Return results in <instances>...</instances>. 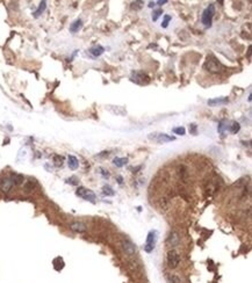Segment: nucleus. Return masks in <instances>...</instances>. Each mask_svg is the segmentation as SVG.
<instances>
[{"label": "nucleus", "instance_id": "obj_1", "mask_svg": "<svg viewBox=\"0 0 252 283\" xmlns=\"http://www.w3.org/2000/svg\"><path fill=\"white\" fill-rule=\"evenodd\" d=\"M204 69H206L208 72H210V73H221V72L224 70L223 65H222L213 55L208 56L207 61L204 63Z\"/></svg>", "mask_w": 252, "mask_h": 283}, {"label": "nucleus", "instance_id": "obj_2", "mask_svg": "<svg viewBox=\"0 0 252 283\" xmlns=\"http://www.w3.org/2000/svg\"><path fill=\"white\" fill-rule=\"evenodd\" d=\"M157 239H158V232L156 230H151L148 236H146L145 245H144V251L146 253H151L156 247L157 244Z\"/></svg>", "mask_w": 252, "mask_h": 283}, {"label": "nucleus", "instance_id": "obj_3", "mask_svg": "<svg viewBox=\"0 0 252 283\" xmlns=\"http://www.w3.org/2000/svg\"><path fill=\"white\" fill-rule=\"evenodd\" d=\"M215 15V5L214 4H209L207 8L203 11L202 17H201V21L204 27H210L211 22H213V17Z\"/></svg>", "mask_w": 252, "mask_h": 283}, {"label": "nucleus", "instance_id": "obj_4", "mask_svg": "<svg viewBox=\"0 0 252 283\" xmlns=\"http://www.w3.org/2000/svg\"><path fill=\"white\" fill-rule=\"evenodd\" d=\"M130 79H131V81L136 82L138 85H146V84H149V81H150L149 76L146 73H144L143 71H134L131 73V76H130Z\"/></svg>", "mask_w": 252, "mask_h": 283}, {"label": "nucleus", "instance_id": "obj_5", "mask_svg": "<svg viewBox=\"0 0 252 283\" xmlns=\"http://www.w3.org/2000/svg\"><path fill=\"white\" fill-rule=\"evenodd\" d=\"M76 194H77V196L84 198V200H86V201L92 202V203H94L95 200H97L95 194H94L91 189H87V188H85V187H79V188L77 189Z\"/></svg>", "mask_w": 252, "mask_h": 283}, {"label": "nucleus", "instance_id": "obj_6", "mask_svg": "<svg viewBox=\"0 0 252 283\" xmlns=\"http://www.w3.org/2000/svg\"><path fill=\"white\" fill-rule=\"evenodd\" d=\"M167 263H169V266L171 268H177L178 267V265L180 263V255L178 254V252L172 250L167 253Z\"/></svg>", "mask_w": 252, "mask_h": 283}, {"label": "nucleus", "instance_id": "obj_7", "mask_svg": "<svg viewBox=\"0 0 252 283\" xmlns=\"http://www.w3.org/2000/svg\"><path fill=\"white\" fill-rule=\"evenodd\" d=\"M154 135L156 136L150 135L149 138L150 139H154L156 142H158V143H169V142H173L175 139V137L166 135V134H154Z\"/></svg>", "mask_w": 252, "mask_h": 283}, {"label": "nucleus", "instance_id": "obj_8", "mask_svg": "<svg viewBox=\"0 0 252 283\" xmlns=\"http://www.w3.org/2000/svg\"><path fill=\"white\" fill-rule=\"evenodd\" d=\"M88 52H89V55H91L92 57L97 58V57H99V56H101L102 53L105 52V48H103L102 45H100V44H95V45H93V46H92V48L88 50Z\"/></svg>", "mask_w": 252, "mask_h": 283}, {"label": "nucleus", "instance_id": "obj_9", "mask_svg": "<svg viewBox=\"0 0 252 283\" xmlns=\"http://www.w3.org/2000/svg\"><path fill=\"white\" fill-rule=\"evenodd\" d=\"M122 245H123V250L126 251V253L128 255H134L135 253H136V246H135L130 240L123 242H122Z\"/></svg>", "mask_w": 252, "mask_h": 283}, {"label": "nucleus", "instance_id": "obj_10", "mask_svg": "<svg viewBox=\"0 0 252 283\" xmlns=\"http://www.w3.org/2000/svg\"><path fill=\"white\" fill-rule=\"evenodd\" d=\"M70 227H71V230L76 231V232H79V233L85 232L86 231V225L84 223H81V222H73L72 224L70 225Z\"/></svg>", "mask_w": 252, "mask_h": 283}, {"label": "nucleus", "instance_id": "obj_11", "mask_svg": "<svg viewBox=\"0 0 252 283\" xmlns=\"http://www.w3.org/2000/svg\"><path fill=\"white\" fill-rule=\"evenodd\" d=\"M228 102H229V99L228 98H215L208 100V105L211 107H215L217 105H225Z\"/></svg>", "mask_w": 252, "mask_h": 283}, {"label": "nucleus", "instance_id": "obj_12", "mask_svg": "<svg viewBox=\"0 0 252 283\" xmlns=\"http://www.w3.org/2000/svg\"><path fill=\"white\" fill-rule=\"evenodd\" d=\"M68 165H69L70 169L76 171L79 167V161H78V159L74 156H69L68 157Z\"/></svg>", "mask_w": 252, "mask_h": 283}, {"label": "nucleus", "instance_id": "obj_13", "mask_svg": "<svg viewBox=\"0 0 252 283\" xmlns=\"http://www.w3.org/2000/svg\"><path fill=\"white\" fill-rule=\"evenodd\" d=\"M83 21L80 20V19H78V20L73 21L72 23H71V26H70V32L71 33H77V32H79L81 28H83Z\"/></svg>", "mask_w": 252, "mask_h": 283}, {"label": "nucleus", "instance_id": "obj_14", "mask_svg": "<svg viewBox=\"0 0 252 283\" xmlns=\"http://www.w3.org/2000/svg\"><path fill=\"white\" fill-rule=\"evenodd\" d=\"M13 186H14V183H13V181L11 180V178H9V179H4V180L1 181L0 188L3 189L4 192H9Z\"/></svg>", "mask_w": 252, "mask_h": 283}, {"label": "nucleus", "instance_id": "obj_15", "mask_svg": "<svg viewBox=\"0 0 252 283\" xmlns=\"http://www.w3.org/2000/svg\"><path fill=\"white\" fill-rule=\"evenodd\" d=\"M178 242H179L178 234L175 233V232H172V233H170L169 238H167V244H170L171 246H175V245H177Z\"/></svg>", "mask_w": 252, "mask_h": 283}, {"label": "nucleus", "instance_id": "obj_16", "mask_svg": "<svg viewBox=\"0 0 252 283\" xmlns=\"http://www.w3.org/2000/svg\"><path fill=\"white\" fill-rule=\"evenodd\" d=\"M11 180L13 181L14 185H21L23 182V177L21 174H16V173H13L11 175Z\"/></svg>", "mask_w": 252, "mask_h": 283}, {"label": "nucleus", "instance_id": "obj_17", "mask_svg": "<svg viewBox=\"0 0 252 283\" xmlns=\"http://www.w3.org/2000/svg\"><path fill=\"white\" fill-rule=\"evenodd\" d=\"M127 163H128V159H127V158H118V157H116V158H114V160H113V164L115 165L116 167H123Z\"/></svg>", "mask_w": 252, "mask_h": 283}, {"label": "nucleus", "instance_id": "obj_18", "mask_svg": "<svg viewBox=\"0 0 252 283\" xmlns=\"http://www.w3.org/2000/svg\"><path fill=\"white\" fill-rule=\"evenodd\" d=\"M45 7H47V2H45V1H41V4H40V6H38V8H37V11L34 13V17H40L41 14L45 11Z\"/></svg>", "mask_w": 252, "mask_h": 283}, {"label": "nucleus", "instance_id": "obj_19", "mask_svg": "<svg viewBox=\"0 0 252 283\" xmlns=\"http://www.w3.org/2000/svg\"><path fill=\"white\" fill-rule=\"evenodd\" d=\"M228 129H229V131L231 132V134H237V132L240 130V125H239V123H237V122H232L231 125L228 127Z\"/></svg>", "mask_w": 252, "mask_h": 283}, {"label": "nucleus", "instance_id": "obj_20", "mask_svg": "<svg viewBox=\"0 0 252 283\" xmlns=\"http://www.w3.org/2000/svg\"><path fill=\"white\" fill-rule=\"evenodd\" d=\"M102 194L105 195V196H113L114 194H115V192H114V189L110 187V186H105L103 188H102Z\"/></svg>", "mask_w": 252, "mask_h": 283}, {"label": "nucleus", "instance_id": "obj_21", "mask_svg": "<svg viewBox=\"0 0 252 283\" xmlns=\"http://www.w3.org/2000/svg\"><path fill=\"white\" fill-rule=\"evenodd\" d=\"M225 129H228V123H227V121H221L219 123V127H217V131L219 132V134H222L223 135L224 134V130Z\"/></svg>", "mask_w": 252, "mask_h": 283}, {"label": "nucleus", "instance_id": "obj_22", "mask_svg": "<svg viewBox=\"0 0 252 283\" xmlns=\"http://www.w3.org/2000/svg\"><path fill=\"white\" fill-rule=\"evenodd\" d=\"M53 163H55V165H56L57 167H59V166H62L63 163H64V158L57 154V156L53 157Z\"/></svg>", "mask_w": 252, "mask_h": 283}, {"label": "nucleus", "instance_id": "obj_23", "mask_svg": "<svg viewBox=\"0 0 252 283\" xmlns=\"http://www.w3.org/2000/svg\"><path fill=\"white\" fill-rule=\"evenodd\" d=\"M172 131L174 132L175 135L184 136L185 134H186V129H185L184 127H178V128H173V129H172Z\"/></svg>", "mask_w": 252, "mask_h": 283}, {"label": "nucleus", "instance_id": "obj_24", "mask_svg": "<svg viewBox=\"0 0 252 283\" xmlns=\"http://www.w3.org/2000/svg\"><path fill=\"white\" fill-rule=\"evenodd\" d=\"M171 20H172V17H171V15H165V17H164V20H163V22H162L163 28H167V26H169Z\"/></svg>", "mask_w": 252, "mask_h": 283}, {"label": "nucleus", "instance_id": "obj_25", "mask_svg": "<svg viewBox=\"0 0 252 283\" xmlns=\"http://www.w3.org/2000/svg\"><path fill=\"white\" fill-rule=\"evenodd\" d=\"M162 14H163L162 9H156V11H154V13H152V21H157V19H158Z\"/></svg>", "mask_w": 252, "mask_h": 283}, {"label": "nucleus", "instance_id": "obj_26", "mask_svg": "<svg viewBox=\"0 0 252 283\" xmlns=\"http://www.w3.org/2000/svg\"><path fill=\"white\" fill-rule=\"evenodd\" d=\"M169 281H170L171 283H180V279H179L178 276H175V275L170 276V277H169Z\"/></svg>", "mask_w": 252, "mask_h": 283}, {"label": "nucleus", "instance_id": "obj_27", "mask_svg": "<svg viewBox=\"0 0 252 283\" xmlns=\"http://www.w3.org/2000/svg\"><path fill=\"white\" fill-rule=\"evenodd\" d=\"M34 187H35V183H34L33 181H29V182H27V185H26V190H27V192H30V190H33Z\"/></svg>", "mask_w": 252, "mask_h": 283}, {"label": "nucleus", "instance_id": "obj_28", "mask_svg": "<svg viewBox=\"0 0 252 283\" xmlns=\"http://www.w3.org/2000/svg\"><path fill=\"white\" fill-rule=\"evenodd\" d=\"M66 182H68V183H70V185H77V183H78V179H77V178H74V177L69 178V179L66 180Z\"/></svg>", "mask_w": 252, "mask_h": 283}, {"label": "nucleus", "instance_id": "obj_29", "mask_svg": "<svg viewBox=\"0 0 252 283\" xmlns=\"http://www.w3.org/2000/svg\"><path fill=\"white\" fill-rule=\"evenodd\" d=\"M100 171H101V172H100L101 173V175L105 178V179H108V178H109V173H108V171H106L103 168H100Z\"/></svg>", "mask_w": 252, "mask_h": 283}, {"label": "nucleus", "instance_id": "obj_30", "mask_svg": "<svg viewBox=\"0 0 252 283\" xmlns=\"http://www.w3.org/2000/svg\"><path fill=\"white\" fill-rule=\"evenodd\" d=\"M142 4H143V1H136V2H133V8H141L142 7Z\"/></svg>", "mask_w": 252, "mask_h": 283}, {"label": "nucleus", "instance_id": "obj_31", "mask_svg": "<svg viewBox=\"0 0 252 283\" xmlns=\"http://www.w3.org/2000/svg\"><path fill=\"white\" fill-rule=\"evenodd\" d=\"M189 132L191 134H196V124H191L189 125Z\"/></svg>", "mask_w": 252, "mask_h": 283}, {"label": "nucleus", "instance_id": "obj_32", "mask_svg": "<svg viewBox=\"0 0 252 283\" xmlns=\"http://www.w3.org/2000/svg\"><path fill=\"white\" fill-rule=\"evenodd\" d=\"M166 2H167V0H159V1H157V4H158L159 6H162V5L166 4Z\"/></svg>", "mask_w": 252, "mask_h": 283}, {"label": "nucleus", "instance_id": "obj_33", "mask_svg": "<svg viewBox=\"0 0 252 283\" xmlns=\"http://www.w3.org/2000/svg\"><path fill=\"white\" fill-rule=\"evenodd\" d=\"M148 6H149V7H150V8H152V7H154V6H156V2H154V1H150V2H149V5H148Z\"/></svg>", "mask_w": 252, "mask_h": 283}, {"label": "nucleus", "instance_id": "obj_34", "mask_svg": "<svg viewBox=\"0 0 252 283\" xmlns=\"http://www.w3.org/2000/svg\"><path fill=\"white\" fill-rule=\"evenodd\" d=\"M118 183L121 185L122 182H123V179H122V177H118Z\"/></svg>", "mask_w": 252, "mask_h": 283}]
</instances>
